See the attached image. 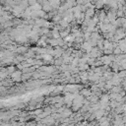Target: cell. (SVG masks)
I'll return each mask as SVG.
<instances>
[{
	"mask_svg": "<svg viewBox=\"0 0 126 126\" xmlns=\"http://www.w3.org/2000/svg\"><path fill=\"white\" fill-rule=\"evenodd\" d=\"M80 94H81V95H83V96H87V97H89V96H91V95L94 94L90 89H86V88L82 89L81 92H80Z\"/></svg>",
	"mask_w": 126,
	"mask_h": 126,
	"instance_id": "1",
	"label": "cell"
},
{
	"mask_svg": "<svg viewBox=\"0 0 126 126\" xmlns=\"http://www.w3.org/2000/svg\"><path fill=\"white\" fill-rule=\"evenodd\" d=\"M41 59H43V61H52L53 60V56H51L48 53H45V54L41 55Z\"/></svg>",
	"mask_w": 126,
	"mask_h": 126,
	"instance_id": "7",
	"label": "cell"
},
{
	"mask_svg": "<svg viewBox=\"0 0 126 126\" xmlns=\"http://www.w3.org/2000/svg\"><path fill=\"white\" fill-rule=\"evenodd\" d=\"M32 76V74H23V75H22V81H27V80H29Z\"/></svg>",
	"mask_w": 126,
	"mask_h": 126,
	"instance_id": "10",
	"label": "cell"
},
{
	"mask_svg": "<svg viewBox=\"0 0 126 126\" xmlns=\"http://www.w3.org/2000/svg\"><path fill=\"white\" fill-rule=\"evenodd\" d=\"M123 91V88H122V86L120 85V86H113L112 87V89L110 90V93H114V94H119L120 92H122Z\"/></svg>",
	"mask_w": 126,
	"mask_h": 126,
	"instance_id": "4",
	"label": "cell"
},
{
	"mask_svg": "<svg viewBox=\"0 0 126 126\" xmlns=\"http://www.w3.org/2000/svg\"><path fill=\"white\" fill-rule=\"evenodd\" d=\"M28 50H29V48H28V47H26V46H19V47H17V49H16V52L25 54V53H26Z\"/></svg>",
	"mask_w": 126,
	"mask_h": 126,
	"instance_id": "6",
	"label": "cell"
},
{
	"mask_svg": "<svg viewBox=\"0 0 126 126\" xmlns=\"http://www.w3.org/2000/svg\"><path fill=\"white\" fill-rule=\"evenodd\" d=\"M22 75H23V72L20 71V70H17L15 71L13 74H11V77L13 78V80L15 81L16 79H19V78H22Z\"/></svg>",
	"mask_w": 126,
	"mask_h": 126,
	"instance_id": "3",
	"label": "cell"
},
{
	"mask_svg": "<svg viewBox=\"0 0 126 126\" xmlns=\"http://www.w3.org/2000/svg\"><path fill=\"white\" fill-rule=\"evenodd\" d=\"M110 101V97H109V94H103L100 95L99 98V102H103V103H109Z\"/></svg>",
	"mask_w": 126,
	"mask_h": 126,
	"instance_id": "2",
	"label": "cell"
},
{
	"mask_svg": "<svg viewBox=\"0 0 126 126\" xmlns=\"http://www.w3.org/2000/svg\"><path fill=\"white\" fill-rule=\"evenodd\" d=\"M105 19H106V12L104 10H100V12L98 13V21L103 23Z\"/></svg>",
	"mask_w": 126,
	"mask_h": 126,
	"instance_id": "5",
	"label": "cell"
},
{
	"mask_svg": "<svg viewBox=\"0 0 126 126\" xmlns=\"http://www.w3.org/2000/svg\"><path fill=\"white\" fill-rule=\"evenodd\" d=\"M64 41H65V42H68V43H72V42L75 41V36H74L73 34H69L68 36H66V37L64 38Z\"/></svg>",
	"mask_w": 126,
	"mask_h": 126,
	"instance_id": "8",
	"label": "cell"
},
{
	"mask_svg": "<svg viewBox=\"0 0 126 126\" xmlns=\"http://www.w3.org/2000/svg\"><path fill=\"white\" fill-rule=\"evenodd\" d=\"M123 87H126V78H124L123 79V81H122V84H121Z\"/></svg>",
	"mask_w": 126,
	"mask_h": 126,
	"instance_id": "11",
	"label": "cell"
},
{
	"mask_svg": "<svg viewBox=\"0 0 126 126\" xmlns=\"http://www.w3.org/2000/svg\"><path fill=\"white\" fill-rule=\"evenodd\" d=\"M116 16H117V18H124V17H125V14H124L123 9H119V10H117V12H116Z\"/></svg>",
	"mask_w": 126,
	"mask_h": 126,
	"instance_id": "9",
	"label": "cell"
},
{
	"mask_svg": "<svg viewBox=\"0 0 126 126\" xmlns=\"http://www.w3.org/2000/svg\"><path fill=\"white\" fill-rule=\"evenodd\" d=\"M125 36H126V31H125Z\"/></svg>",
	"mask_w": 126,
	"mask_h": 126,
	"instance_id": "12",
	"label": "cell"
}]
</instances>
